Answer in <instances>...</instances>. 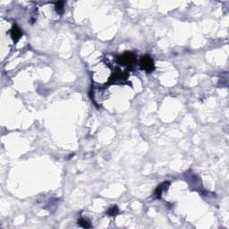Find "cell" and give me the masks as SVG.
Returning a JSON list of instances; mask_svg holds the SVG:
<instances>
[{"mask_svg": "<svg viewBox=\"0 0 229 229\" xmlns=\"http://www.w3.org/2000/svg\"><path fill=\"white\" fill-rule=\"evenodd\" d=\"M140 66L142 70L150 73L154 70V62L150 55H143L140 60Z\"/></svg>", "mask_w": 229, "mask_h": 229, "instance_id": "1", "label": "cell"}, {"mask_svg": "<svg viewBox=\"0 0 229 229\" xmlns=\"http://www.w3.org/2000/svg\"><path fill=\"white\" fill-rule=\"evenodd\" d=\"M136 59V56L134 53L132 52H126L123 55H119L117 57V62L120 64H123V65H128V64H131L135 61Z\"/></svg>", "mask_w": 229, "mask_h": 229, "instance_id": "2", "label": "cell"}, {"mask_svg": "<svg viewBox=\"0 0 229 229\" xmlns=\"http://www.w3.org/2000/svg\"><path fill=\"white\" fill-rule=\"evenodd\" d=\"M78 224H79L81 227H84V228L90 227V223L88 221V220H86V219H84V218H81V219H79V220H78Z\"/></svg>", "mask_w": 229, "mask_h": 229, "instance_id": "5", "label": "cell"}, {"mask_svg": "<svg viewBox=\"0 0 229 229\" xmlns=\"http://www.w3.org/2000/svg\"><path fill=\"white\" fill-rule=\"evenodd\" d=\"M11 37H12V39L13 40L15 41V42H17L18 40L21 39V37H22V35H23V33L21 32V29L17 26V25H14L13 27H12V30H11Z\"/></svg>", "mask_w": 229, "mask_h": 229, "instance_id": "3", "label": "cell"}, {"mask_svg": "<svg viewBox=\"0 0 229 229\" xmlns=\"http://www.w3.org/2000/svg\"><path fill=\"white\" fill-rule=\"evenodd\" d=\"M117 213H118V209H117V206H112L110 209H108V214L109 216H115Z\"/></svg>", "mask_w": 229, "mask_h": 229, "instance_id": "6", "label": "cell"}, {"mask_svg": "<svg viewBox=\"0 0 229 229\" xmlns=\"http://www.w3.org/2000/svg\"><path fill=\"white\" fill-rule=\"evenodd\" d=\"M63 7H64V2H57V3H55V9H56L57 12L62 13V12H63Z\"/></svg>", "mask_w": 229, "mask_h": 229, "instance_id": "7", "label": "cell"}, {"mask_svg": "<svg viewBox=\"0 0 229 229\" xmlns=\"http://www.w3.org/2000/svg\"><path fill=\"white\" fill-rule=\"evenodd\" d=\"M168 186H169V183H163L162 184H160L158 188L156 189V191H155V195H156V197L157 198L160 197L161 194H162V192H163L164 191L167 190Z\"/></svg>", "mask_w": 229, "mask_h": 229, "instance_id": "4", "label": "cell"}]
</instances>
